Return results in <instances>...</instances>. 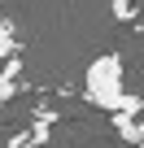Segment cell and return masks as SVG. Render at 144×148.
Returning <instances> with one entry per match:
<instances>
[{"label": "cell", "instance_id": "obj_1", "mask_svg": "<svg viewBox=\"0 0 144 148\" xmlns=\"http://www.w3.org/2000/svg\"><path fill=\"white\" fill-rule=\"evenodd\" d=\"M88 100L96 109H105V113H127V118L144 113V100L122 87V61L114 52H105L88 65Z\"/></svg>", "mask_w": 144, "mask_h": 148}, {"label": "cell", "instance_id": "obj_2", "mask_svg": "<svg viewBox=\"0 0 144 148\" xmlns=\"http://www.w3.org/2000/svg\"><path fill=\"white\" fill-rule=\"evenodd\" d=\"M22 61L18 57H5V65H0V100H9L13 92H18V83H22Z\"/></svg>", "mask_w": 144, "mask_h": 148}, {"label": "cell", "instance_id": "obj_3", "mask_svg": "<svg viewBox=\"0 0 144 148\" xmlns=\"http://www.w3.org/2000/svg\"><path fill=\"white\" fill-rule=\"evenodd\" d=\"M39 144H48V122H39V126H31V131H22L9 148H39Z\"/></svg>", "mask_w": 144, "mask_h": 148}, {"label": "cell", "instance_id": "obj_4", "mask_svg": "<svg viewBox=\"0 0 144 148\" xmlns=\"http://www.w3.org/2000/svg\"><path fill=\"white\" fill-rule=\"evenodd\" d=\"M114 126L122 131V139H131V144H144V122H135V118H127V113H114Z\"/></svg>", "mask_w": 144, "mask_h": 148}, {"label": "cell", "instance_id": "obj_5", "mask_svg": "<svg viewBox=\"0 0 144 148\" xmlns=\"http://www.w3.org/2000/svg\"><path fill=\"white\" fill-rule=\"evenodd\" d=\"M18 52V35H13V22L9 18H0V61L5 57H13Z\"/></svg>", "mask_w": 144, "mask_h": 148}, {"label": "cell", "instance_id": "obj_6", "mask_svg": "<svg viewBox=\"0 0 144 148\" xmlns=\"http://www.w3.org/2000/svg\"><path fill=\"white\" fill-rule=\"evenodd\" d=\"M114 13H118V18H131V13H135V9H131V5H127V0H114Z\"/></svg>", "mask_w": 144, "mask_h": 148}]
</instances>
